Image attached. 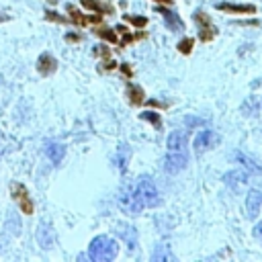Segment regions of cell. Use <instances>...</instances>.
Here are the masks:
<instances>
[{
    "mask_svg": "<svg viewBox=\"0 0 262 262\" xmlns=\"http://www.w3.org/2000/svg\"><path fill=\"white\" fill-rule=\"evenodd\" d=\"M121 70H123L127 76H131V68H127V63H123V68H121Z\"/></svg>",
    "mask_w": 262,
    "mask_h": 262,
    "instance_id": "603a6c76",
    "label": "cell"
},
{
    "mask_svg": "<svg viewBox=\"0 0 262 262\" xmlns=\"http://www.w3.org/2000/svg\"><path fill=\"white\" fill-rule=\"evenodd\" d=\"M125 18H127L129 23H133L135 27H145V25H147V18H145V16H135V14H125Z\"/></svg>",
    "mask_w": 262,
    "mask_h": 262,
    "instance_id": "ffe728a7",
    "label": "cell"
},
{
    "mask_svg": "<svg viewBox=\"0 0 262 262\" xmlns=\"http://www.w3.org/2000/svg\"><path fill=\"white\" fill-rule=\"evenodd\" d=\"M254 235H258V237H262V223H258V225L254 227Z\"/></svg>",
    "mask_w": 262,
    "mask_h": 262,
    "instance_id": "7402d4cb",
    "label": "cell"
},
{
    "mask_svg": "<svg viewBox=\"0 0 262 262\" xmlns=\"http://www.w3.org/2000/svg\"><path fill=\"white\" fill-rule=\"evenodd\" d=\"M192 45H194V41H192L190 37H184V39H180V41H178L176 49H178L182 55H188V53L192 51Z\"/></svg>",
    "mask_w": 262,
    "mask_h": 262,
    "instance_id": "ac0fdd59",
    "label": "cell"
},
{
    "mask_svg": "<svg viewBox=\"0 0 262 262\" xmlns=\"http://www.w3.org/2000/svg\"><path fill=\"white\" fill-rule=\"evenodd\" d=\"M96 35H98L100 39H106L108 43H117V35H115L111 29H98Z\"/></svg>",
    "mask_w": 262,
    "mask_h": 262,
    "instance_id": "d6986e66",
    "label": "cell"
},
{
    "mask_svg": "<svg viewBox=\"0 0 262 262\" xmlns=\"http://www.w3.org/2000/svg\"><path fill=\"white\" fill-rule=\"evenodd\" d=\"M154 2H160V4H172L174 0H154Z\"/></svg>",
    "mask_w": 262,
    "mask_h": 262,
    "instance_id": "cb8c5ba5",
    "label": "cell"
},
{
    "mask_svg": "<svg viewBox=\"0 0 262 262\" xmlns=\"http://www.w3.org/2000/svg\"><path fill=\"white\" fill-rule=\"evenodd\" d=\"M119 254V244L111 235H96L88 246V256L94 262H111Z\"/></svg>",
    "mask_w": 262,
    "mask_h": 262,
    "instance_id": "6da1fadb",
    "label": "cell"
},
{
    "mask_svg": "<svg viewBox=\"0 0 262 262\" xmlns=\"http://www.w3.org/2000/svg\"><path fill=\"white\" fill-rule=\"evenodd\" d=\"M68 14H70V20H72V23H76V25H80V27L100 23V16H98V14H94V16H86V14L78 12V10H76L72 4H68Z\"/></svg>",
    "mask_w": 262,
    "mask_h": 262,
    "instance_id": "9c48e42d",
    "label": "cell"
},
{
    "mask_svg": "<svg viewBox=\"0 0 262 262\" xmlns=\"http://www.w3.org/2000/svg\"><path fill=\"white\" fill-rule=\"evenodd\" d=\"M215 141V133L211 129H203L196 137H194V149L196 151H203L207 147H211V143Z\"/></svg>",
    "mask_w": 262,
    "mask_h": 262,
    "instance_id": "7c38bea8",
    "label": "cell"
},
{
    "mask_svg": "<svg viewBox=\"0 0 262 262\" xmlns=\"http://www.w3.org/2000/svg\"><path fill=\"white\" fill-rule=\"evenodd\" d=\"M260 207H262V190L260 188H252L246 196V211H248V217H256L260 213Z\"/></svg>",
    "mask_w": 262,
    "mask_h": 262,
    "instance_id": "52a82bcc",
    "label": "cell"
},
{
    "mask_svg": "<svg viewBox=\"0 0 262 262\" xmlns=\"http://www.w3.org/2000/svg\"><path fill=\"white\" fill-rule=\"evenodd\" d=\"M125 94H127V98H129V102L133 104V106H139L143 100H145V94H143V90L137 86V84H127V90H125Z\"/></svg>",
    "mask_w": 262,
    "mask_h": 262,
    "instance_id": "5bb4252c",
    "label": "cell"
},
{
    "mask_svg": "<svg viewBox=\"0 0 262 262\" xmlns=\"http://www.w3.org/2000/svg\"><path fill=\"white\" fill-rule=\"evenodd\" d=\"M10 190H12V199L16 201L18 209H20L25 215H33V209H35V205H33V201H31V196H29V190L25 188V184H20V182H14Z\"/></svg>",
    "mask_w": 262,
    "mask_h": 262,
    "instance_id": "277c9868",
    "label": "cell"
},
{
    "mask_svg": "<svg viewBox=\"0 0 262 262\" xmlns=\"http://www.w3.org/2000/svg\"><path fill=\"white\" fill-rule=\"evenodd\" d=\"M215 8L225 10V12H233V14H254L256 6L252 4H231V2H217Z\"/></svg>",
    "mask_w": 262,
    "mask_h": 262,
    "instance_id": "ba28073f",
    "label": "cell"
},
{
    "mask_svg": "<svg viewBox=\"0 0 262 262\" xmlns=\"http://www.w3.org/2000/svg\"><path fill=\"white\" fill-rule=\"evenodd\" d=\"M55 70H57V59H55L53 55L43 53V55L37 59V72H39L41 76H49V74H53Z\"/></svg>",
    "mask_w": 262,
    "mask_h": 262,
    "instance_id": "30bf717a",
    "label": "cell"
},
{
    "mask_svg": "<svg viewBox=\"0 0 262 262\" xmlns=\"http://www.w3.org/2000/svg\"><path fill=\"white\" fill-rule=\"evenodd\" d=\"M223 180L229 186H239V184L246 182V174H242V172H227V174H223Z\"/></svg>",
    "mask_w": 262,
    "mask_h": 262,
    "instance_id": "2e32d148",
    "label": "cell"
},
{
    "mask_svg": "<svg viewBox=\"0 0 262 262\" xmlns=\"http://www.w3.org/2000/svg\"><path fill=\"white\" fill-rule=\"evenodd\" d=\"M194 23L199 25V39H201L203 43H209V41L215 39L217 29H215V25L211 23V18H209L207 12L196 10V12H194Z\"/></svg>",
    "mask_w": 262,
    "mask_h": 262,
    "instance_id": "3957f363",
    "label": "cell"
},
{
    "mask_svg": "<svg viewBox=\"0 0 262 262\" xmlns=\"http://www.w3.org/2000/svg\"><path fill=\"white\" fill-rule=\"evenodd\" d=\"M186 164H188V160H186V156H184L182 151H170V154L164 158V170L170 172V174H176V172L184 170Z\"/></svg>",
    "mask_w": 262,
    "mask_h": 262,
    "instance_id": "8992f818",
    "label": "cell"
},
{
    "mask_svg": "<svg viewBox=\"0 0 262 262\" xmlns=\"http://www.w3.org/2000/svg\"><path fill=\"white\" fill-rule=\"evenodd\" d=\"M143 121H147V123H151L156 129H162V119H160V115L158 113H151V111H145V113H141L139 115Z\"/></svg>",
    "mask_w": 262,
    "mask_h": 262,
    "instance_id": "e0dca14e",
    "label": "cell"
},
{
    "mask_svg": "<svg viewBox=\"0 0 262 262\" xmlns=\"http://www.w3.org/2000/svg\"><path fill=\"white\" fill-rule=\"evenodd\" d=\"M166 145H168V149H170V151H182V149L186 147V133H184L182 129L172 131V133L168 135Z\"/></svg>",
    "mask_w": 262,
    "mask_h": 262,
    "instance_id": "8fae6325",
    "label": "cell"
},
{
    "mask_svg": "<svg viewBox=\"0 0 262 262\" xmlns=\"http://www.w3.org/2000/svg\"><path fill=\"white\" fill-rule=\"evenodd\" d=\"M133 192H135L137 201L141 203V207H156V205H160V192H158V188H156V184L151 182L149 176H141L139 182L135 184Z\"/></svg>",
    "mask_w": 262,
    "mask_h": 262,
    "instance_id": "7a4b0ae2",
    "label": "cell"
},
{
    "mask_svg": "<svg viewBox=\"0 0 262 262\" xmlns=\"http://www.w3.org/2000/svg\"><path fill=\"white\" fill-rule=\"evenodd\" d=\"M119 205H121V209H123L125 213H129V215H137V213L143 209L141 203L137 201L133 188H125V190L121 192V196H119Z\"/></svg>",
    "mask_w": 262,
    "mask_h": 262,
    "instance_id": "5b68a950",
    "label": "cell"
},
{
    "mask_svg": "<svg viewBox=\"0 0 262 262\" xmlns=\"http://www.w3.org/2000/svg\"><path fill=\"white\" fill-rule=\"evenodd\" d=\"M160 12L164 14V20H166L168 29H172V31H182V29H184V23L178 18L176 12H170V10H166V8H160Z\"/></svg>",
    "mask_w": 262,
    "mask_h": 262,
    "instance_id": "9a60e30c",
    "label": "cell"
},
{
    "mask_svg": "<svg viewBox=\"0 0 262 262\" xmlns=\"http://www.w3.org/2000/svg\"><path fill=\"white\" fill-rule=\"evenodd\" d=\"M63 154H66V147H63L61 143H57V141H49V143L45 145V156H47L53 164H59L61 158H63Z\"/></svg>",
    "mask_w": 262,
    "mask_h": 262,
    "instance_id": "4fadbf2b",
    "label": "cell"
},
{
    "mask_svg": "<svg viewBox=\"0 0 262 262\" xmlns=\"http://www.w3.org/2000/svg\"><path fill=\"white\" fill-rule=\"evenodd\" d=\"M82 6H86V8H90V10H96V12H102V10H104V6L98 4L96 0H82Z\"/></svg>",
    "mask_w": 262,
    "mask_h": 262,
    "instance_id": "44dd1931",
    "label": "cell"
}]
</instances>
